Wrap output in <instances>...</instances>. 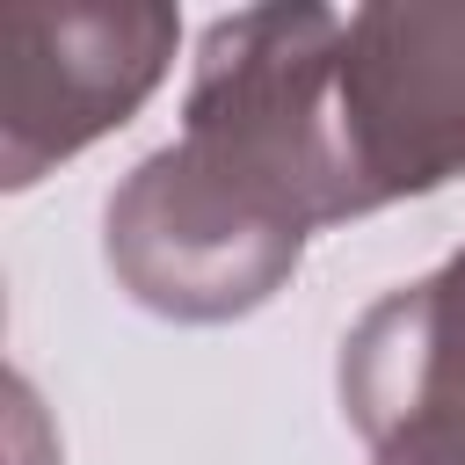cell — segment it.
<instances>
[{"mask_svg": "<svg viewBox=\"0 0 465 465\" xmlns=\"http://www.w3.org/2000/svg\"><path fill=\"white\" fill-rule=\"evenodd\" d=\"M182 44L160 0H7L0 7V182L29 189L145 109Z\"/></svg>", "mask_w": 465, "mask_h": 465, "instance_id": "obj_2", "label": "cell"}, {"mask_svg": "<svg viewBox=\"0 0 465 465\" xmlns=\"http://www.w3.org/2000/svg\"><path fill=\"white\" fill-rule=\"evenodd\" d=\"M102 262L131 305L160 320L218 327L269 305L298 276L305 232L247 211L182 145H160L116 182L102 211Z\"/></svg>", "mask_w": 465, "mask_h": 465, "instance_id": "obj_3", "label": "cell"}, {"mask_svg": "<svg viewBox=\"0 0 465 465\" xmlns=\"http://www.w3.org/2000/svg\"><path fill=\"white\" fill-rule=\"evenodd\" d=\"M334 131L363 211L465 174V0H378L341 15Z\"/></svg>", "mask_w": 465, "mask_h": 465, "instance_id": "obj_4", "label": "cell"}, {"mask_svg": "<svg viewBox=\"0 0 465 465\" xmlns=\"http://www.w3.org/2000/svg\"><path fill=\"white\" fill-rule=\"evenodd\" d=\"M334 385L371 465H465V247L349 327Z\"/></svg>", "mask_w": 465, "mask_h": 465, "instance_id": "obj_5", "label": "cell"}, {"mask_svg": "<svg viewBox=\"0 0 465 465\" xmlns=\"http://www.w3.org/2000/svg\"><path fill=\"white\" fill-rule=\"evenodd\" d=\"M334 7H240L218 15L196 44L189 102H182V153L232 189L247 211L320 232L363 218L341 131H334Z\"/></svg>", "mask_w": 465, "mask_h": 465, "instance_id": "obj_1", "label": "cell"}]
</instances>
